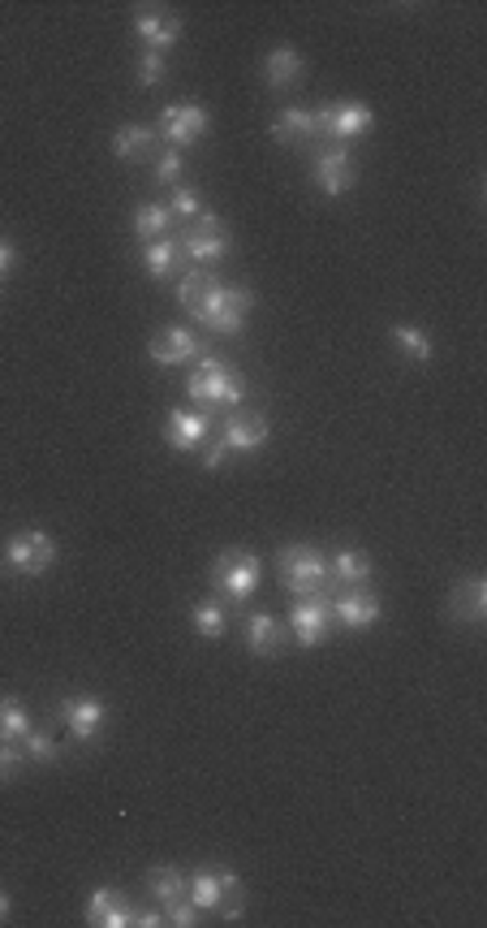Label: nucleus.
I'll return each instance as SVG.
<instances>
[{
    "mask_svg": "<svg viewBox=\"0 0 487 928\" xmlns=\"http://www.w3.org/2000/svg\"><path fill=\"white\" fill-rule=\"evenodd\" d=\"M303 74H307V65H303V56H298V48H294V44H276L272 52H267L264 83L272 91L298 87V83H303Z\"/></svg>",
    "mask_w": 487,
    "mask_h": 928,
    "instance_id": "nucleus-19",
    "label": "nucleus"
},
{
    "mask_svg": "<svg viewBox=\"0 0 487 928\" xmlns=\"http://www.w3.org/2000/svg\"><path fill=\"white\" fill-rule=\"evenodd\" d=\"M251 307H255V290H246V285H221V281H212V290H208L203 307L194 311V320H199V324H208L212 333H224V337H233V333H242V324H246Z\"/></svg>",
    "mask_w": 487,
    "mask_h": 928,
    "instance_id": "nucleus-3",
    "label": "nucleus"
},
{
    "mask_svg": "<svg viewBox=\"0 0 487 928\" xmlns=\"http://www.w3.org/2000/svg\"><path fill=\"white\" fill-rule=\"evenodd\" d=\"M229 247H233V238H229V225L221 221V217H199L194 225H186L178 238V251L181 260H190L194 268H216L229 256Z\"/></svg>",
    "mask_w": 487,
    "mask_h": 928,
    "instance_id": "nucleus-4",
    "label": "nucleus"
},
{
    "mask_svg": "<svg viewBox=\"0 0 487 928\" xmlns=\"http://www.w3.org/2000/svg\"><path fill=\"white\" fill-rule=\"evenodd\" d=\"M31 734V712L18 696H0V743H22Z\"/></svg>",
    "mask_w": 487,
    "mask_h": 928,
    "instance_id": "nucleus-26",
    "label": "nucleus"
},
{
    "mask_svg": "<svg viewBox=\"0 0 487 928\" xmlns=\"http://www.w3.org/2000/svg\"><path fill=\"white\" fill-rule=\"evenodd\" d=\"M371 126H375V113L367 104H358V100H337V104L315 108V131H319V138H337L341 147L362 138Z\"/></svg>",
    "mask_w": 487,
    "mask_h": 928,
    "instance_id": "nucleus-6",
    "label": "nucleus"
},
{
    "mask_svg": "<svg viewBox=\"0 0 487 928\" xmlns=\"http://www.w3.org/2000/svg\"><path fill=\"white\" fill-rule=\"evenodd\" d=\"M147 354H151V363L156 367H178V363H190V358H199V337L190 333V329H178V324H169V329H160L156 337H151V346H147Z\"/></svg>",
    "mask_w": 487,
    "mask_h": 928,
    "instance_id": "nucleus-16",
    "label": "nucleus"
},
{
    "mask_svg": "<svg viewBox=\"0 0 487 928\" xmlns=\"http://www.w3.org/2000/svg\"><path fill=\"white\" fill-rule=\"evenodd\" d=\"M22 764H27V755L18 743H0V782H13L22 773Z\"/></svg>",
    "mask_w": 487,
    "mask_h": 928,
    "instance_id": "nucleus-35",
    "label": "nucleus"
},
{
    "mask_svg": "<svg viewBox=\"0 0 487 928\" xmlns=\"http://www.w3.org/2000/svg\"><path fill=\"white\" fill-rule=\"evenodd\" d=\"M310 177L315 186L328 195V199H341L350 186H354V156L350 147H328V152H315V165H310Z\"/></svg>",
    "mask_w": 487,
    "mask_h": 928,
    "instance_id": "nucleus-11",
    "label": "nucleus"
},
{
    "mask_svg": "<svg viewBox=\"0 0 487 928\" xmlns=\"http://www.w3.org/2000/svg\"><path fill=\"white\" fill-rule=\"evenodd\" d=\"M186 394L199 402V410H237L242 406V385L224 367L221 354H199V363L186 380Z\"/></svg>",
    "mask_w": 487,
    "mask_h": 928,
    "instance_id": "nucleus-1",
    "label": "nucleus"
},
{
    "mask_svg": "<svg viewBox=\"0 0 487 928\" xmlns=\"http://www.w3.org/2000/svg\"><path fill=\"white\" fill-rule=\"evenodd\" d=\"M165 74H169V65H165V56L160 52H147L142 48V56H138V65H134V79H138V87L151 91L165 83Z\"/></svg>",
    "mask_w": 487,
    "mask_h": 928,
    "instance_id": "nucleus-31",
    "label": "nucleus"
},
{
    "mask_svg": "<svg viewBox=\"0 0 487 928\" xmlns=\"http://www.w3.org/2000/svg\"><path fill=\"white\" fill-rule=\"evenodd\" d=\"M4 920H9V894L0 889V925H4Z\"/></svg>",
    "mask_w": 487,
    "mask_h": 928,
    "instance_id": "nucleus-39",
    "label": "nucleus"
},
{
    "mask_svg": "<svg viewBox=\"0 0 487 928\" xmlns=\"http://www.w3.org/2000/svg\"><path fill=\"white\" fill-rule=\"evenodd\" d=\"M22 755H27L31 764H56V760H61V743H52L47 734H35V730H31V734L22 739Z\"/></svg>",
    "mask_w": 487,
    "mask_h": 928,
    "instance_id": "nucleus-32",
    "label": "nucleus"
},
{
    "mask_svg": "<svg viewBox=\"0 0 487 928\" xmlns=\"http://www.w3.org/2000/svg\"><path fill=\"white\" fill-rule=\"evenodd\" d=\"M212 432V415L208 410H169L165 419V445L178 449V453H190L208 441Z\"/></svg>",
    "mask_w": 487,
    "mask_h": 928,
    "instance_id": "nucleus-14",
    "label": "nucleus"
},
{
    "mask_svg": "<svg viewBox=\"0 0 487 928\" xmlns=\"http://www.w3.org/2000/svg\"><path fill=\"white\" fill-rule=\"evenodd\" d=\"M260 578H264V562L255 553H246V549H224L221 557L212 562V583L221 587L233 605L251 601L255 587H260Z\"/></svg>",
    "mask_w": 487,
    "mask_h": 928,
    "instance_id": "nucleus-5",
    "label": "nucleus"
},
{
    "mask_svg": "<svg viewBox=\"0 0 487 928\" xmlns=\"http://www.w3.org/2000/svg\"><path fill=\"white\" fill-rule=\"evenodd\" d=\"M267 437H272V424L264 415H246V410H229L221 428V441L229 453H255L260 445H267Z\"/></svg>",
    "mask_w": 487,
    "mask_h": 928,
    "instance_id": "nucleus-13",
    "label": "nucleus"
},
{
    "mask_svg": "<svg viewBox=\"0 0 487 928\" xmlns=\"http://www.w3.org/2000/svg\"><path fill=\"white\" fill-rule=\"evenodd\" d=\"M272 138L289 143V147H315L319 131H315V113L310 108H280L272 122Z\"/></svg>",
    "mask_w": 487,
    "mask_h": 928,
    "instance_id": "nucleus-20",
    "label": "nucleus"
},
{
    "mask_svg": "<svg viewBox=\"0 0 487 928\" xmlns=\"http://www.w3.org/2000/svg\"><path fill=\"white\" fill-rule=\"evenodd\" d=\"M208 126H212L208 108H203V104H194V100H186V104H169V108L160 113V126H156V134H160L173 152H181V147L199 143V138L208 134Z\"/></svg>",
    "mask_w": 487,
    "mask_h": 928,
    "instance_id": "nucleus-8",
    "label": "nucleus"
},
{
    "mask_svg": "<svg viewBox=\"0 0 487 928\" xmlns=\"http://www.w3.org/2000/svg\"><path fill=\"white\" fill-rule=\"evenodd\" d=\"M160 911H165V925H173V928H194V925H199V907H194L190 898L160 903Z\"/></svg>",
    "mask_w": 487,
    "mask_h": 928,
    "instance_id": "nucleus-34",
    "label": "nucleus"
},
{
    "mask_svg": "<svg viewBox=\"0 0 487 928\" xmlns=\"http://www.w3.org/2000/svg\"><path fill=\"white\" fill-rule=\"evenodd\" d=\"M186 894H190V903H194L199 911H216V907H221V898H224L216 868H203V873L186 877Z\"/></svg>",
    "mask_w": 487,
    "mask_h": 928,
    "instance_id": "nucleus-27",
    "label": "nucleus"
},
{
    "mask_svg": "<svg viewBox=\"0 0 487 928\" xmlns=\"http://www.w3.org/2000/svg\"><path fill=\"white\" fill-rule=\"evenodd\" d=\"M289 630L298 639V648H319L328 644L332 635V596L319 592V596H298L294 609H289Z\"/></svg>",
    "mask_w": 487,
    "mask_h": 928,
    "instance_id": "nucleus-7",
    "label": "nucleus"
},
{
    "mask_svg": "<svg viewBox=\"0 0 487 928\" xmlns=\"http://www.w3.org/2000/svg\"><path fill=\"white\" fill-rule=\"evenodd\" d=\"M389 337L398 342V351L414 363V367H427L432 363V337L419 329V324H405V320H398L393 329H389Z\"/></svg>",
    "mask_w": 487,
    "mask_h": 928,
    "instance_id": "nucleus-25",
    "label": "nucleus"
},
{
    "mask_svg": "<svg viewBox=\"0 0 487 928\" xmlns=\"http://www.w3.org/2000/svg\"><path fill=\"white\" fill-rule=\"evenodd\" d=\"M448 614L466 626H484L487 622V583L479 575L462 578L448 596Z\"/></svg>",
    "mask_w": 487,
    "mask_h": 928,
    "instance_id": "nucleus-18",
    "label": "nucleus"
},
{
    "mask_svg": "<svg viewBox=\"0 0 487 928\" xmlns=\"http://www.w3.org/2000/svg\"><path fill=\"white\" fill-rule=\"evenodd\" d=\"M13 264H18V247L0 238V277H9V272H13Z\"/></svg>",
    "mask_w": 487,
    "mask_h": 928,
    "instance_id": "nucleus-38",
    "label": "nucleus"
},
{
    "mask_svg": "<svg viewBox=\"0 0 487 928\" xmlns=\"http://www.w3.org/2000/svg\"><path fill=\"white\" fill-rule=\"evenodd\" d=\"M4 557H9V571H18V575H47L56 562V544L47 531H18L4 549Z\"/></svg>",
    "mask_w": 487,
    "mask_h": 928,
    "instance_id": "nucleus-9",
    "label": "nucleus"
},
{
    "mask_svg": "<svg viewBox=\"0 0 487 928\" xmlns=\"http://www.w3.org/2000/svg\"><path fill=\"white\" fill-rule=\"evenodd\" d=\"M246 644L255 657H276L280 653V618L267 609H251L246 614Z\"/></svg>",
    "mask_w": 487,
    "mask_h": 928,
    "instance_id": "nucleus-21",
    "label": "nucleus"
},
{
    "mask_svg": "<svg viewBox=\"0 0 487 928\" xmlns=\"http://www.w3.org/2000/svg\"><path fill=\"white\" fill-rule=\"evenodd\" d=\"M169 212H173L178 221H199V217H203V208H199V190H194V186H178V190H173V199H169Z\"/></svg>",
    "mask_w": 487,
    "mask_h": 928,
    "instance_id": "nucleus-33",
    "label": "nucleus"
},
{
    "mask_svg": "<svg viewBox=\"0 0 487 928\" xmlns=\"http://www.w3.org/2000/svg\"><path fill=\"white\" fill-rule=\"evenodd\" d=\"M56 717H61V726H65L78 743H91V739L104 730V721H108V705H104L99 696H65V700L56 705Z\"/></svg>",
    "mask_w": 487,
    "mask_h": 928,
    "instance_id": "nucleus-10",
    "label": "nucleus"
},
{
    "mask_svg": "<svg viewBox=\"0 0 487 928\" xmlns=\"http://www.w3.org/2000/svg\"><path fill=\"white\" fill-rule=\"evenodd\" d=\"M173 221H178V217L169 212V204H138V208H134V233H138L142 247L156 242V238H169Z\"/></svg>",
    "mask_w": 487,
    "mask_h": 928,
    "instance_id": "nucleus-23",
    "label": "nucleus"
},
{
    "mask_svg": "<svg viewBox=\"0 0 487 928\" xmlns=\"http://www.w3.org/2000/svg\"><path fill=\"white\" fill-rule=\"evenodd\" d=\"M280 578H285V592L298 601V596H319L332 587V571H328V557L315 549V544H285L280 549Z\"/></svg>",
    "mask_w": 487,
    "mask_h": 928,
    "instance_id": "nucleus-2",
    "label": "nucleus"
},
{
    "mask_svg": "<svg viewBox=\"0 0 487 928\" xmlns=\"http://www.w3.org/2000/svg\"><path fill=\"white\" fill-rule=\"evenodd\" d=\"M134 35L142 40L147 52H160V56H165V52L181 40V18L160 13V9H138V13H134Z\"/></svg>",
    "mask_w": 487,
    "mask_h": 928,
    "instance_id": "nucleus-15",
    "label": "nucleus"
},
{
    "mask_svg": "<svg viewBox=\"0 0 487 928\" xmlns=\"http://www.w3.org/2000/svg\"><path fill=\"white\" fill-rule=\"evenodd\" d=\"M181 264V251H178V238H156L142 247V268L151 272V281H173Z\"/></svg>",
    "mask_w": 487,
    "mask_h": 928,
    "instance_id": "nucleus-22",
    "label": "nucleus"
},
{
    "mask_svg": "<svg viewBox=\"0 0 487 928\" xmlns=\"http://www.w3.org/2000/svg\"><path fill=\"white\" fill-rule=\"evenodd\" d=\"M328 571H332V583H346V587H362L371 578V557L358 553V549H341L328 557Z\"/></svg>",
    "mask_w": 487,
    "mask_h": 928,
    "instance_id": "nucleus-24",
    "label": "nucleus"
},
{
    "mask_svg": "<svg viewBox=\"0 0 487 928\" xmlns=\"http://www.w3.org/2000/svg\"><path fill=\"white\" fill-rule=\"evenodd\" d=\"M190 622H194V630H199L203 639H224V630H229L224 605H216V601H194V605H190Z\"/></svg>",
    "mask_w": 487,
    "mask_h": 928,
    "instance_id": "nucleus-29",
    "label": "nucleus"
},
{
    "mask_svg": "<svg viewBox=\"0 0 487 928\" xmlns=\"http://www.w3.org/2000/svg\"><path fill=\"white\" fill-rule=\"evenodd\" d=\"M224 453H229V449H224V441H221V437H216V441H212V445H208V449H203V467H208V471H221Z\"/></svg>",
    "mask_w": 487,
    "mask_h": 928,
    "instance_id": "nucleus-37",
    "label": "nucleus"
},
{
    "mask_svg": "<svg viewBox=\"0 0 487 928\" xmlns=\"http://www.w3.org/2000/svg\"><path fill=\"white\" fill-rule=\"evenodd\" d=\"M151 143H156V131H147V126H121V131L113 134V156L134 165L138 156H147Z\"/></svg>",
    "mask_w": 487,
    "mask_h": 928,
    "instance_id": "nucleus-28",
    "label": "nucleus"
},
{
    "mask_svg": "<svg viewBox=\"0 0 487 928\" xmlns=\"http://www.w3.org/2000/svg\"><path fill=\"white\" fill-rule=\"evenodd\" d=\"M178 177H181V152H160V160H156V181L160 186H178Z\"/></svg>",
    "mask_w": 487,
    "mask_h": 928,
    "instance_id": "nucleus-36",
    "label": "nucleus"
},
{
    "mask_svg": "<svg viewBox=\"0 0 487 928\" xmlns=\"http://www.w3.org/2000/svg\"><path fill=\"white\" fill-rule=\"evenodd\" d=\"M380 614H384V605H380V596H375L367 583H362V587H346V592L332 601V622H341V626H350V630L375 626Z\"/></svg>",
    "mask_w": 487,
    "mask_h": 928,
    "instance_id": "nucleus-12",
    "label": "nucleus"
},
{
    "mask_svg": "<svg viewBox=\"0 0 487 928\" xmlns=\"http://www.w3.org/2000/svg\"><path fill=\"white\" fill-rule=\"evenodd\" d=\"M134 920V903L121 894V889H95L87 898V925L91 928H130Z\"/></svg>",
    "mask_w": 487,
    "mask_h": 928,
    "instance_id": "nucleus-17",
    "label": "nucleus"
},
{
    "mask_svg": "<svg viewBox=\"0 0 487 928\" xmlns=\"http://www.w3.org/2000/svg\"><path fill=\"white\" fill-rule=\"evenodd\" d=\"M147 889L160 898V903H173V898H186V877H181L173 864H160L147 873Z\"/></svg>",
    "mask_w": 487,
    "mask_h": 928,
    "instance_id": "nucleus-30",
    "label": "nucleus"
}]
</instances>
